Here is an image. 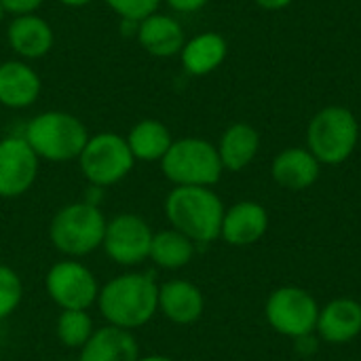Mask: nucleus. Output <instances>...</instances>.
Returning <instances> with one entry per match:
<instances>
[{"instance_id": "2eb2a0df", "label": "nucleus", "mask_w": 361, "mask_h": 361, "mask_svg": "<svg viewBox=\"0 0 361 361\" xmlns=\"http://www.w3.org/2000/svg\"><path fill=\"white\" fill-rule=\"evenodd\" d=\"M269 231V214L256 201H239L224 212L220 239L233 247L258 243Z\"/></svg>"}, {"instance_id": "dca6fc26", "label": "nucleus", "mask_w": 361, "mask_h": 361, "mask_svg": "<svg viewBox=\"0 0 361 361\" xmlns=\"http://www.w3.org/2000/svg\"><path fill=\"white\" fill-rule=\"evenodd\" d=\"M135 36H137L140 47L148 55L159 57V59L180 55V51L186 42V32H184L182 23L173 15L161 13V11H157L154 15L140 21L135 25Z\"/></svg>"}, {"instance_id": "f3484780", "label": "nucleus", "mask_w": 361, "mask_h": 361, "mask_svg": "<svg viewBox=\"0 0 361 361\" xmlns=\"http://www.w3.org/2000/svg\"><path fill=\"white\" fill-rule=\"evenodd\" d=\"M328 345H347L361 334V305L353 298H334L319 309L317 328Z\"/></svg>"}, {"instance_id": "ddd939ff", "label": "nucleus", "mask_w": 361, "mask_h": 361, "mask_svg": "<svg viewBox=\"0 0 361 361\" xmlns=\"http://www.w3.org/2000/svg\"><path fill=\"white\" fill-rule=\"evenodd\" d=\"M42 80L30 61L6 59L0 63V106L8 110H25L40 97Z\"/></svg>"}, {"instance_id": "9d476101", "label": "nucleus", "mask_w": 361, "mask_h": 361, "mask_svg": "<svg viewBox=\"0 0 361 361\" xmlns=\"http://www.w3.org/2000/svg\"><path fill=\"white\" fill-rule=\"evenodd\" d=\"M154 231L140 214L123 212L106 222L102 250L106 258L123 269H135L148 260Z\"/></svg>"}, {"instance_id": "6ab92c4d", "label": "nucleus", "mask_w": 361, "mask_h": 361, "mask_svg": "<svg viewBox=\"0 0 361 361\" xmlns=\"http://www.w3.org/2000/svg\"><path fill=\"white\" fill-rule=\"evenodd\" d=\"M322 171V163L309 152V148H286L271 163V176L275 184L288 190H307L311 188Z\"/></svg>"}, {"instance_id": "39448f33", "label": "nucleus", "mask_w": 361, "mask_h": 361, "mask_svg": "<svg viewBox=\"0 0 361 361\" xmlns=\"http://www.w3.org/2000/svg\"><path fill=\"white\" fill-rule=\"evenodd\" d=\"M360 123L345 106H326L307 127V148L322 165H343L357 148Z\"/></svg>"}, {"instance_id": "412c9836", "label": "nucleus", "mask_w": 361, "mask_h": 361, "mask_svg": "<svg viewBox=\"0 0 361 361\" xmlns=\"http://www.w3.org/2000/svg\"><path fill=\"white\" fill-rule=\"evenodd\" d=\"M224 171H243L260 150V133L250 123H233L216 144Z\"/></svg>"}, {"instance_id": "1a4fd4ad", "label": "nucleus", "mask_w": 361, "mask_h": 361, "mask_svg": "<svg viewBox=\"0 0 361 361\" xmlns=\"http://www.w3.org/2000/svg\"><path fill=\"white\" fill-rule=\"evenodd\" d=\"M264 315L277 334L298 341L311 336L317 328L319 305L311 292L296 286H283L267 298Z\"/></svg>"}, {"instance_id": "423d86ee", "label": "nucleus", "mask_w": 361, "mask_h": 361, "mask_svg": "<svg viewBox=\"0 0 361 361\" xmlns=\"http://www.w3.org/2000/svg\"><path fill=\"white\" fill-rule=\"evenodd\" d=\"M161 171L173 186H207L214 188L222 173V161L216 144L203 137L173 140L167 154L161 159Z\"/></svg>"}, {"instance_id": "20e7f679", "label": "nucleus", "mask_w": 361, "mask_h": 361, "mask_svg": "<svg viewBox=\"0 0 361 361\" xmlns=\"http://www.w3.org/2000/svg\"><path fill=\"white\" fill-rule=\"evenodd\" d=\"M108 218L99 205L74 201L59 207L49 222V241L63 256L80 260L102 247Z\"/></svg>"}, {"instance_id": "c85d7f7f", "label": "nucleus", "mask_w": 361, "mask_h": 361, "mask_svg": "<svg viewBox=\"0 0 361 361\" xmlns=\"http://www.w3.org/2000/svg\"><path fill=\"white\" fill-rule=\"evenodd\" d=\"M260 8L264 11H283L288 8L294 0H254Z\"/></svg>"}, {"instance_id": "f257e3e1", "label": "nucleus", "mask_w": 361, "mask_h": 361, "mask_svg": "<svg viewBox=\"0 0 361 361\" xmlns=\"http://www.w3.org/2000/svg\"><path fill=\"white\" fill-rule=\"evenodd\" d=\"M95 307L108 326L135 332L159 313V283L152 273L129 269L99 288Z\"/></svg>"}, {"instance_id": "bb28decb", "label": "nucleus", "mask_w": 361, "mask_h": 361, "mask_svg": "<svg viewBox=\"0 0 361 361\" xmlns=\"http://www.w3.org/2000/svg\"><path fill=\"white\" fill-rule=\"evenodd\" d=\"M42 4H44V0H0L2 11L11 17L36 13Z\"/></svg>"}, {"instance_id": "c756f323", "label": "nucleus", "mask_w": 361, "mask_h": 361, "mask_svg": "<svg viewBox=\"0 0 361 361\" xmlns=\"http://www.w3.org/2000/svg\"><path fill=\"white\" fill-rule=\"evenodd\" d=\"M57 2L68 6V8H80V6H87V4L95 2V0H57Z\"/></svg>"}, {"instance_id": "5701e85b", "label": "nucleus", "mask_w": 361, "mask_h": 361, "mask_svg": "<svg viewBox=\"0 0 361 361\" xmlns=\"http://www.w3.org/2000/svg\"><path fill=\"white\" fill-rule=\"evenodd\" d=\"M195 254L197 245L186 235L169 226L154 233L148 260L163 271H180L192 262Z\"/></svg>"}, {"instance_id": "f03ea898", "label": "nucleus", "mask_w": 361, "mask_h": 361, "mask_svg": "<svg viewBox=\"0 0 361 361\" xmlns=\"http://www.w3.org/2000/svg\"><path fill=\"white\" fill-rule=\"evenodd\" d=\"M171 228L186 235L195 245H209L220 239L224 203L207 186H173L163 203Z\"/></svg>"}, {"instance_id": "7ed1b4c3", "label": "nucleus", "mask_w": 361, "mask_h": 361, "mask_svg": "<svg viewBox=\"0 0 361 361\" xmlns=\"http://www.w3.org/2000/svg\"><path fill=\"white\" fill-rule=\"evenodd\" d=\"M21 135L40 161L70 163L80 157L91 133L72 112L44 110L27 121Z\"/></svg>"}, {"instance_id": "aec40b11", "label": "nucleus", "mask_w": 361, "mask_h": 361, "mask_svg": "<svg viewBox=\"0 0 361 361\" xmlns=\"http://www.w3.org/2000/svg\"><path fill=\"white\" fill-rule=\"evenodd\" d=\"M228 55V42L218 32H201L192 38H186L180 61L184 72L190 76H207L216 72Z\"/></svg>"}, {"instance_id": "6e6552de", "label": "nucleus", "mask_w": 361, "mask_h": 361, "mask_svg": "<svg viewBox=\"0 0 361 361\" xmlns=\"http://www.w3.org/2000/svg\"><path fill=\"white\" fill-rule=\"evenodd\" d=\"M99 288L95 273L74 258L57 260L44 275V292L59 311H89L97 302Z\"/></svg>"}, {"instance_id": "a878e982", "label": "nucleus", "mask_w": 361, "mask_h": 361, "mask_svg": "<svg viewBox=\"0 0 361 361\" xmlns=\"http://www.w3.org/2000/svg\"><path fill=\"white\" fill-rule=\"evenodd\" d=\"M106 6L125 23L137 25L146 17L154 15L163 0H104Z\"/></svg>"}, {"instance_id": "0eeeda50", "label": "nucleus", "mask_w": 361, "mask_h": 361, "mask_svg": "<svg viewBox=\"0 0 361 361\" xmlns=\"http://www.w3.org/2000/svg\"><path fill=\"white\" fill-rule=\"evenodd\" d=\"M76 163L89 186H97L102 190L123 182L135 167V159L127 146L125 135L114 131L89 135Z\"/></svg>"}, {"instance_id": "7c9ffc66", "label": "nucleus", "mask_w": 361, "mask_h": 361, "mask_svg": "<svg viewBox=\"0 0 361 361\" xmlns=\"http://www.w3.org/2000/svg\"><path fill=\"white\" fill-rule=\"evenodd\" d=\"M137 361H173L167 355H161V353H152V355H142Z\"/></svg>"}, {"instance_id": "4468645a", "label": "nucleus", "mask_w": 361, "mask_h": 361, "mask_svg": "<svg viewBox=\"0 0 361 361\" xmlns=\"http://www.w3.org/2000/svg\"><path fill=\"white\" fill-rule=\"evenodd\" d=\"M205 311V296L199 286L188 279H169L159 283V313L176 324L190 326L201 319Z\"/></svg>"}, {"instance_id": "a211bd4d", "label": "nucleus", "mask_w": 361, "mask_h": 361, "mask_svg": "<svg viewBox=\"0 0 361 361\" xmlns=\"http://www.w3.org/2000/svg\"><path fill=\"white\" fill-rule=\"evenodd\" d=\"M142 357L140 343L133 332L102 326L78 351V361H137Z\"/></svg>"}, {"instance_id": "b1692460", "label": "nucleus", "mask_w": 361, "mask_h": 361, "mask_svg": "<svg viewBox=\"0 0 361 361\" xmlns=\"http://www.w3.org/2000/svg\"><path fill=\"white\" fill-rule=\"evenodd\" d=\"M95 324L89 311H59L55 322V336L61 347L80 351L93 336Z\"/></svg>"}, {"instance_id": "4be33fe9", "label": "nucleus", "mask_w": 361, "mask_h": 361, "mask_svg": "<svg viewBox=\"0 0 361 361\" xmlns=\"http://www.w3.org/2000/svg\"><path fill=\"white\" fill-rule=\"evenodd\" d=\"M127 146L135 159V163H161L167 154L169 146L173 144V135L163 121L157 118H142L137 121L129 133L125 135Z\"/></svg>"}, {"instance_id": "393cba45", "label": "nucleus", "mask_w": 361, "mask_h": 361, "mask_svg": "<svg viewBox=\"0 0 361 361\" xmlns=\"http://www.w3.org/2000/svg\"><path fill=\"white\" fill-rule=\"evenodd\" d=\"M23 302V281L19 273L0 262V324L17 313Z\"/></svg>"}, {"instance_id": "cd10ccee", "label": "nucleus", "mask_w": 361, "mask_h": 361, "mask_svg": "<svg viewBox=\"0 0 361 361\" xmlns=\"http://www.w3.org/2000/svg\"><path fill=\"white\" fill-rule=\"evenodd\" d=\"M171 11L176 13H182V15H188V13H197L201 11L209 0H163Z\"/></svg>"}, {"instance_id": "2f4dec72", "label": "nucleus", "mask_w": 361, "mask_h": 361, "mask_svg": "<svg viewBox=\"0 0 361 361\" xmlns=\"http://www.w3.org/2000/svg\"><path fill=\"white\" fill-rule=\"evenodd\" d=\"M2 15H4V11H2V6H0V19H2Z\"/></svg>"}, {"instance_id": "9b49d317", "label": "nucleus", "mask_w": 361, "mask_h": 361, "mask_svg": "<svg viewBox=\"0 0 361 361\" xmlns=\"http://www.w3.org/2000/svg\"><path fill=\"white\" fill-rule=\"evenodd\" d=\"M40 171V159L23 135L0 140V199H17L30 192Z\"/></svg>"}, {"instance_id": "f8f14e48", "label": "nucleus", "mask_w": 361, "mask_h": 361, "mask_svg": "<svg viewBox=\"0 0 361 361\" xmlns=\"http://www.w3.org/2000/svg\"><path fill=\"white\" fill-rule=\"evenodd\" d=\"M6 42L17 59L36 61L51 53L55 44L53 25L38 13L11 17L6 25Z\"/></svg>"}]
</instances>
